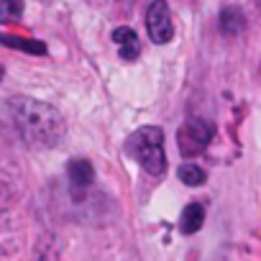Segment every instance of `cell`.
Listing matches in <instances>:
<instances>
[{"label": "cell", "instance_id": "cell-1", "mask_svg": "<svg viewBox=\"0 0 261 261\" xmlns=\"http://www.w3.org/2000/svg\"><path fill=\"white\" fill-rule=\"evenodd\" d=\"M6 113L21 141L31 149H51L64 136V118L49 102L16 95L6 100Z\"/></svg>", "mask_w": 261, "mask_h": 261}, {"label": "cell", "instance_id": "cell-2", "mask_svg": "<svg viewBox=\"0 0 261 261\" xmlns=\"http://www.w3.org/2000/svg\"><path fill=\"white\" fill-rule=\"evenodd\" d=\"M125 154L134 156L149 174L159 177L167 169V154H164V130L156 125H144L128 136Z\"/></svg>", "mask_w": 261, "mask_h": 261}, {"label": "cell", "instance_id": "cell-3", "mask_svg": "<svg viewBox=\"0 0 261 261\" xmlns=\"http://www.w3.org/2000/svg\"><path fill=\"white\" fill-rule=\"evenodd\" d=\"M213 136H215L213 123H207L205 118H190V120H187L185 125H179V130H177V144H179L182 156L192 159V156L202 154V151L210 146Z\"/></svg>", "mask_w": 261, "mask_h": 261}, {"label": "cell", "instance_id": "cell-4", "mask_svg": "<svg viewBox=\"0 0 261 261\" xmlns=\"http://www.w3.org/2000/svg\"><path fill=\"white\" fill-rule=\"evenodd\" d=\"M146 31L149 39L154 44H169L174 36V26H172V16H169V6L164 0H154L146 11Z\"/></svg>", "mask_w": 261, "mask_h": 261}, {"label": "cell", "instance_id": "cell-5", "mask_svg": "<svg viewBox=\"0 0 261 261\" xmlns=\"http://www.w3.org/2000/svg\"><path fill=\"white\" fill-rule=\"evenodd\" d=\"M113 41L120 46V57H123L125 62H134V59L139 57V51H141V44H139L136 31L128 29V26L115 29V31H113Z\"/></svg>", "mask_w": 261, "mask_h": 261}, {"label": "cell", "instance_id": "cell-6", "mask_svg": "<svg viewBox=\"0 0 261 261\" xmlns=\"http://www.w3.org/2000/svg\"><path fill=\"white\" fill-rule=\"evenodd\" d=\"M202 223H205V207H202L200 202H190V205L182 210L177 228H179V233L192 236V233H197V230L202 228Z\"/></svg>", "mask_w": 261, "mask_h": 261}, {"label": "cell", "instance_id": "cell-7", "mask_svg": "<svg viewBox=\"0 0 261 261\" xmlns=\"http://www.w3.org/2000/svg\"><path fill=\"white\" fill-rule=\"evenodd\" d=\"M67 177L74 187H87L95 179V169L87 159H72L69 167H67Z\"/></svg>", "mask_w": 261, "mask_h": 261}, {"label": "cell", "instance_id": "cell-8", "mask_svg": "<svg viewBox=\"0 0 261 261\" xmlns=\"http://www.w3.org/2000/svg\"><path fill=\"white\" fill-rule=\"evenodd\" d=\"M0 41H3L6 46H11V49H21V51H29V54H36V57H44L46 54V44L44 41L13 36V34H3V36H0Z\"/></svg>", "mask_w": 261, "mask_h": 261}, {"label": "cell", "instance_id": "cell-9", "mask_svg": "<svg viewBox=\"0 0 261 261\" xmlns=\"http://www.w3.org/2000/svg\"><path fill=\"white\" fill-rule=\"evenodd\" d=\"M177 177H179L187 187H200V185L205 182V172H202L200 167H195V164H182V167L177 169Z\"/></svg>", "mask_w": 261, "mask_h": 261}, {"label": "cell", "instance_id": "cell-10", "mask_svg": "<svg viewBox=\"0 0 261 261\" xmlns=\"http://www.w3.org/2000/svg\"><path fill=\"white\" fill-rule=\"evenodd\" d=\"M21 13H23V0H0V16H3V21L18 18Z\"/></svg>", "mask_w": 261, "mask_h": 261}]
</instances>
